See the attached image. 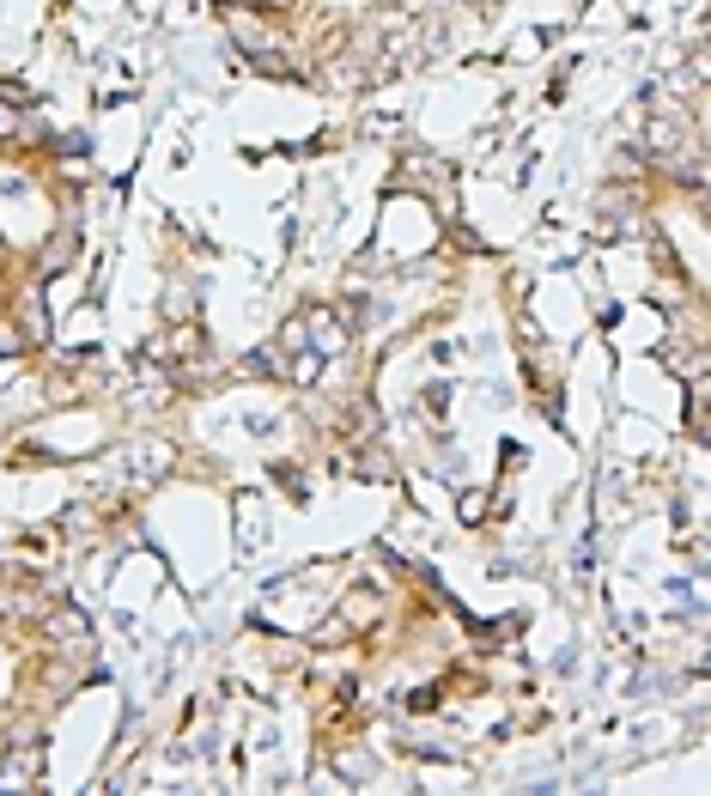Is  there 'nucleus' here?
<instances>
[{"label":"nucleus","mask_w":711,"mask_h":796,"mask_svg":"<svg viewBox=\"0 0 711 796\" xmlns=\"http://www.w3.org/2000/svg\"><path fill=\"white\" fill-rule=\"evenodd\" d=\"M304 323H310L316 335H323V341H316V347H323V353H341V347H347V329L335 323V316H323V310H310V316H304Z\"/></svg>","instance_id":"nucleus-2"},{"label":"nucleus","mask_w":711,"mask_h":796,"mask_svg":"<svg viewBox=\"0 0 711 796\" xmlns=\"http://www.w3.org/2000/svg\"><path fill=\"white\" fill-rule=\"evenodd\" d=\"M371 608H377L371 596H353V602H347V620H371Z\"/></svg>","instance_id":"nucleus-3"},{"label":"nucleus","mask_w":711,"mask_h":796,"mask_svg":"<svg viewBox=\"0 0 711 796\" xmlns=\"http://www.w3.org/2000/svg\"><path fill=\"white\" fill-rule=\"evenodd\" d=\"M645 140H651V158H663V165H669V158L687 146V134H681V128H669V122H651V134H645Z\"/></svg>","instance_id":"nucleus-1"}]
</instances>
